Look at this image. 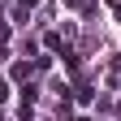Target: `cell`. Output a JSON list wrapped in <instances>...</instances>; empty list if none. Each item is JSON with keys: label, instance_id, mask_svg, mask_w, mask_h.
Returning a JSON list of instances; mask_svg holds the SVG:
<instances>
[{"label": "cell", "instance_id": "5", "mask_svg": "<svg viewBox=\"0 0 121 121\" xmlns=\"http://www.w3.org/2000/svg\"><path fill=\"white\" fill-rule=\"evenodd\" d=\"M117 117H121V104H117Z\"/></svg>", "mask_w": 121, "mask_h": 121}, {"label": "cell", "instance_id": "4", "mask_svg": "<svg viewBox=\"0 0 121 121\" xmlns=\"http://www.w3.org/2000/svg\"><path fill=\"white\" fill-rule=\"evenodd\" d=\"M9 99V82H0V104H4Z\"/></svg>", "mask_w": 121, "mask_h": 121}, {"label": "cell", "instance_id": "3", "mask_svg": "<svg viewBox=\"0 0 121 121\" xmlns=\"http://www.w3.org/2000/svg\"><path fill=\"white\" fill-rule=\"evenodd\" d=\"M4 39H9V22H0V48H4Z\"/></svg>", "mask_w": 121, "mask_h": 121}, {"label": "cell", "instance_id": "2", "mask_svg": "<svg viewBox=\"0 0 121 121\" xmlns=\"http://www.w3.org/2000/svg\"><path fill=\"white\" fill-rule=\"evenodd\" d=\"M13 78H17V82H26V78H30V65H26V60H17V65H13Z\"/></svg>", "mask_w": 121, "mask_h": 121}, {"label": "cell", "instance_id": "6", "mask_svg": "<svg viewBox=\"0 0 121 121\" xmlns=\"http://www.w3.org/2000/svg\"><path fill=\"white\" fill-rule=\"evenodd\" d=\"M78 121H86V117H78Z\"/></svg>", "mask_w": 121, "mask_h": 121}, {"label": "cell", "instance_id": "1", "mask_svg": "<svg viewBox=\"0 0 121 121\" xmlns=\"http://www.w3.org/2000/svg\"><path fill=\"white\" fill-rule=\"evenodd\" d=\"M35 4H39V0H17V4H13V17H30V13H35Z\"/></svg>", "mask_w": 121, "mask_h": 121}]
</instances>
